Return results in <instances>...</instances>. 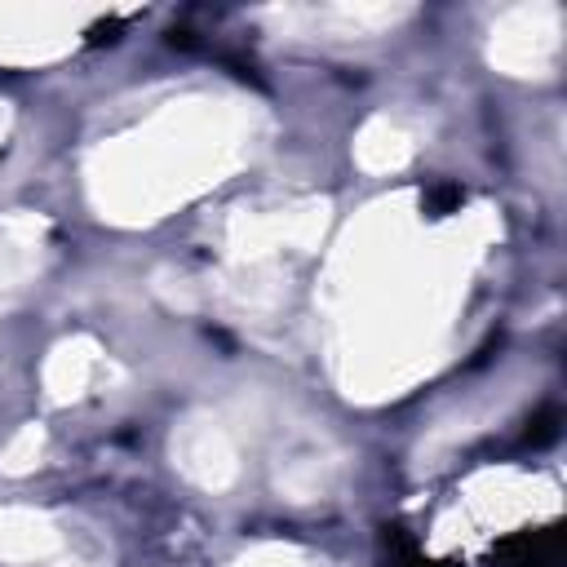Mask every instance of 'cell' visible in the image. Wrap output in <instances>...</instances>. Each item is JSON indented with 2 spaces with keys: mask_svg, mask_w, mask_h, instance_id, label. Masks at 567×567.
<instances>
[{
  "mask_svg": "<svg viewBox=\"0 0 567 567\" xmlns=\"http://www.w3.org/2000/svg\"><path fill=\"white\" fill-rule=\"evenodd\" d=\"M554 545H558L554 532H518L496 545V558L505 567H554Z\"/></svg>",
  "mask_w": 567,
  "mask_h": 567,
  "instance_id": "obj_1",
  "label": "cell"
},
{
  "mask_svg": "<svg viewBox=\"0 0 567 567\" xmlns=\"http://www.w3.org/2000/svg\"><path fill=\"white\" fill-rule=\"evenodd\" d=\"M381 545H385V567H452V563H430V558L403 536V527H385Z\"/></svg>",
  "mask_w": 567,
  "mask_h": 567,
  "instance_id": "obj_2",
  "label": "cell"
},
{
  "mask_svg": "<svg viewBox=\"0 0 567 567\" xmlns=\"http://www.w3.org/2000/svg\"><path fill=\"white\" fill-rule=\"evenodd\" d=\"M461 199H465V190H461L456 182H434V186L425 190V213H430V217H447Z\"/></svg>",
  "mask_w": 567,
  "mask_h": 567,
  "instance_id": "obj_3",
  "label": "cell"
},
{
  "mask_svg": "<svg viewBox=\"0 0 567 567\" xmlns=\"http://www.w3.org/2000/svg\"><path fill=\"white\" fill-rule=\"evenodd\" d=\"M532 447H545V443H554L558 439V412L554 408H540L532 421H527V434H523Z\"/></svg>",
  "mask_w": 567,
  "mask_h": 567,
  "instance_id": "obj_4",
  "label": "cell"
}]
</instances>
